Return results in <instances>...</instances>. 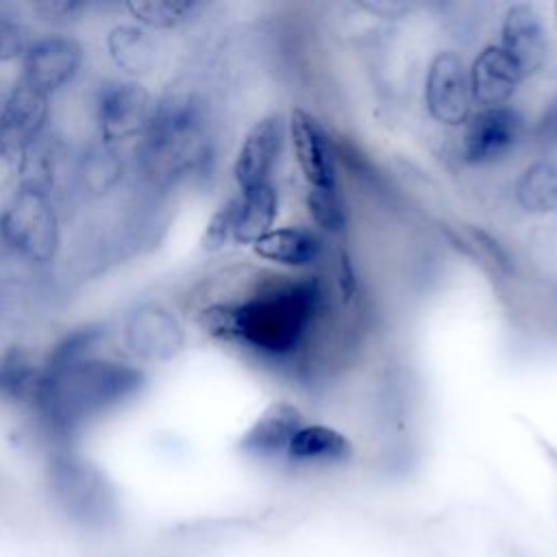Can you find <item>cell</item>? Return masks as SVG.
I'll list each match as a JSON object with an SVG mask.
<instances>
[{
  "mask_svg": "<svg viewBox=\"0 0 557 557\" xmlns=\"http://www.w3.org/2000/svg\"><path fill=\"white\" fill-rule=\"evenodd\" d=\"M307 209L311 220L326 233H342L346 224V213L337 187L315 189L309 187L307 191Z\"/></svg>",
  "mask_w": 557,
  "mask_h": 557,
  "instance_id": "d4e9b609",
  "label": "cell"
},
{
  "mask_svg": "<svg viewBox=\"0 0 557 557\" xmlns=\"http://www.w3.org/2000/svg\"><path fill=\"white\" fill-rule=\"evenodd\" d=\"M555 15H557V4H555Z\"/></svg>",
  "mask_w": 557,
  "mask_h": 557,
  "instance_id": "d6a6232c",
  "label": "cell"
},
{
  "mask_svg": "<svg viewBox=\"0 0 557 557\" xmlns=\"http://www.w3.org/2000/svg\"><path fill=\"white\" fill-rule=\"evenodd\" d=\"M30 46L26 26L9 11L0 9V63L24 59Z\"/></svg>",
  "mask_w": 557,
  "mask_h": 557,
  "instance_id": "4316f807",
  "label": "cell"
},
{
  "mask_svg": "<svg viewBox=\"0 0 557 557\" xmlns=\"http://www.w3.org/2000/svg\"><path fill=\"white\" fill-rule=\"evenodd\" d=\"M0 242L9 252L30 265L50 263L61 244L54 198L20 185L0 211Z\"/></svg>",
  "mask_w": 557,
  "mask_h": 557,
  "instance_id": "277c9868",
  "label": "cell"
},
{
  "mask_svg": "<svg viewBox=\"0 0 557 557\" xmlns=\"http://www.w3.org/2000/svg\"><path fill=\"white\" fill-rule=\"evenodd\" d=\"M522 74L511 57L498 46H485L470 65L468 83H470V98L481 109L505 107V102L516 94Z\"/></svg>",
  "mask_w": 557,
  "mask_h": 557,
  "instance_id": "5bb4252c",
  "label": "cell"
},
{
  "mask_svg": "<svg viewBox=\"0 0 557 557\" xmlns=\"http://www.w3.org/2000/svg\"><path fill=\"white\" fill-rule=\"evenodd\" d=\"M48 117V96L20 78L0 102V137L24 154V150L46 133Z\"/></svg>",
  "mask_w": 557,
  "mask_h": 557,
  "instance_id": "7c38bea8",
  "label": "cell"
},
{
  "mask_svg": "<svg viewBox=\"0 0 557 557\" xmlns=\"http://www.w3.org/2000/svg\"><path fill=\"white\" fill-rule=\"evenodd\" d=\"M424 102L429 115L444 126H461L470 117V83L461 57L453 50H442L431 59Z\"/></svg>",
  "mask_w": 557,
  "mask_h": 557,
  "instance_id": "ba28073f",
  "label": "cell"
},
{
  "mask_svg": "<svg viewBox=\"0 0 557 557\" xmlns=\"http://www.w3.org/2000/svg\"><path fill=\"white\" fill-rule=\"evenodd\" d=\"M41 361H35L22 346L0 352V403L33 409L41 387Z\"/></svg>",
  "mask_w": 557,
  "mask_h": 557,
  "instance_id": "2e32d148",
  "label": "cell"
},
{
  "mask_svg": "<svg viewBox=\"0 0 557 557\" xmlns=\"http://www.w3.org/2000/svg\"><path fill=\"white\" fill-rule=\"evenodd\" d=\"M442 233H446V237L453 242V246L457 250L466 252L468 257H472L476 263L485 265L487 270H492L500 276L513 274L511 255L505 250V246L492 233H487L479 224H470V222H459L455 226L444 224Z\"/></svg>",
  "mask_w": 557,
  "mask_h": 557,
  "instance_id": "44dd1931",
  "label": "cell"
},
{
  "mask_svg": "<svg viewBox=\"0 0 557 557\" xmlns=\"http://www.w3.org/2000/svg\"><path fill=\"white\" fill-rule=\"evenodd\" d=\"M22 152L0 137V187L20 176Z\"/></svg>",
  "mask_w": 557,
  "mask_h": 557,
  "instance_id": "f1b7e54d",
  "label": "cell"
},
{
  "mask_svg": "<svg viewBox=\"0 0 557 557\" xmlns=\"http://www.w3.org/2000/svg\"><path fill=\"white\" fill-rule=\"evenodd\" d=\"M289 139L294 148L296 163L309 183V187L324 189L337 187L335 183V163L331 154L329 139L318 124V120L305 111L294 109L289 115Z\"/></svg>",
  "mask_w": 557,
  "mask_h": 557,
  "instance_id": "4fadbf2b",
  "label": "cell"
},
{
  "mask_svg": "<svg viewBox=\"0 0 557 557\" xmlns=\"http://www.w3.org/2000/svg\"><path fill=\"white\" fill-rule=\"evenodd\" d=\"M535 137L544 146L557 144V98H553L550 104L540 115L537 128H535Z\"/></svg>",
  "mask_w": 557,
  "mask_h": 557,
  "instance_id": "f546056e",
  "label": "cell"
},
{
  "mask_svg": "<svg viewBox=\"0 0 557 557\" xmlns=\"http://www.w3.org/2000/svg\"><path fill=\"white\" fill-rule=\"evenodd\" d=\"M285 455L302 463H344L352 457V444L326 424H305L289 440Z\"/></svg>",
  "mask_w": 557,
  "mask_h": 557,
  "instance_id": "ac0fdd59",
  "label": "cell"
},
{
  "mask_svg": "<svg viewBox=\"0 0 557 557\" xmlns=\"http://www.w3.org/2000/svg\"><path fill=\"white\" fill-rule=\"evenodd\" d=\"M107 52L117 70L131 76L152 72L157 63V46L152 35L137 24H117L107 33Z\"/></svg>",
  "mask_w": 557,
  "mask_h": 557,
  "instance_id": "d6986e66",
  "label": "cell"
},
{
  "mask_svg": "<svg viewBox=\"0 0 557 557\" xmlns=\"http://www.w3.org/2000/svg\"><path fill=\"white\" fill-rule=\"evenodd\" d=\"M209 115L202 98L187 89L161 96L135 146L139 178L152 187H172L194 176L209 159Z\"/></svg>",
  "mask_w": 557,
  "mask_h": 557,
  "instance_id": "3957f363",
  "label": "cell"
},
{
  "mask_svg": "<svg viewBox=\"0 0 557 557\" xmlns=\"http://www.w3.org/2000/svg\"><path fill=\"white\" fill-rule=\"evenodd\" d=\"M281 144L283 120L276 113L261 117L248 128L233 163V178L242 194L270 183V174L278 159Z\"/></svg>",
  "mask_w": 557,
  "mask_h": 557,
  "instance_id": "30bf717a",
  "label": "cell"
},
{
  "mask_svg": "<svg viewBox=\"0 0 557 557\" xmlns=\"http://www.w3.org/2000/svg\"><path fill=\"white\" fill-rule=\"evenodd\" d=\"M363 9H368L370 13L374 15H381V17H398L403 15L405 11L411 9L409 2H389V0H376V2H361Z\"/></svg>",
  "mask_w": 557,
  "mask_h": 557,
  "instance_id": "4dcf8cb0",
  "label": "cell"
},
{
  "mask_svg": "<svg viewBox=\"0 0 557 557\" xmlns=\"http://www.w3.org/2000/svg\"><path fill=\"white\" fill-rule=\"evenodd\" d=\"M237 202L239 196H233L224 200L213 215L209 218L205 233L200 237V248L205 252H218L222 250L228 242H233V231H235V218H237Z\"/></svg>",
  "mask_w": 557,
  "mask_h": 557,
  "instance_id": "484cf974",
  "label": "cell"
},
{
  "mask_svg": "<svg viewBox=\"0 0 557 557\" xmlns=\"http://www.w3.org/2000/svg\"><path fill=\"white\" fill-rule=\"evenodd\" d=\"M202 9L196 0H141L126 2V11L146 30H170L189 22Z\"/></svg>",
  "mask_w": 557,
  "mask_h": 557,
  "instance_id": "cb8c5ba5",
  "label": "cell"
},
{
  "mask_svg": "<svg viewBox=\"0 0 557 557\" xmlns=\"http://www.w3.org/2000/svg\"><path fill=\"white\" fill-rule=\"evenodd\" d=\"M337 281H339V287H342V294L344 298L348 300L355 292V272H352V265L348 261V255L342 252L339 255V265H337Z\"/></svg>",
  "mask_w": 557,
  "mask_h": 557,
  "instance_id": "1f68e13d",
  "label": "cell"
},
{
  "mask_svg": "<svg viewBox=\"0 0 557 557\" xmlns=\"http://www.w3.org/2000/svg\"><path fill=\"white\" fill-rule=\"evenodd\" d=\"M85 48L65 33H48L30 41L22 59V81L44 96H52L70 85L81 72Z\"/></svg>",
  "mask_w": 557,
  "mask_h": 557,
  "instance_id": "8992f818",
  "label": "cell"
},
{
  "mask_svg": "<svg viewBox=\"0 0 557 557\" xmlns=\"http://www.w3.org/2000/svg\"><path fill=\"white\" fill-rule=\"evenodd\" d=\"M252 250L265 261H274L287 268H309L320 259L322 244L320 237L309 228L283 226L272 228L252 242Z\"/></svg>",
  "mask_w": 557,
  "mask_h": 557,
  "instance_id": "e0dca14e",
  "label": "cell"
},
{
  "mask_svg": "<svg viewBox=\"0 0 557 557\" xmlns=\"http://www.w3.org/2000/svg\"><path fill=\"white\" fill-rule=\"evenodd\" d=\"M150 91L133 78L104 81L94 96V122L100 141L107 146H120L137 139L152 111Z\"/></svg>",
  "mask_w": 557,
  "mask_h": 557,
  "instance_id": "5b68a950",
  "label": "cell"
},
{
  "mask_svg": "<svg viewBox=\"0 0 557 557\" xmlns=\"http://www.w3.org/2000/svg\"><path fill=\"white\" fill-rule=\"evenodd\" d=\"M276 213H278V194L272 183H265L250 191L239 194L233 242L252 246V242H257L261 235L272 231Z\"/></svg>",
  "mask_w": 557,
  "mask_h": 557,
  "instance_id": "ffe728a7",
  "label": "cell"
},
{
  "mask_svg": "<svg viewBox=\"0 0 557 557\" xmlns=\"http://www.w3.org/2000/svg\"><path fill=\"white\" fill-rule=\"evenodd\" d=\"M33 13L39 15L41 22H48V24H67V22H74L78 20V15L85 11V4L83 2H70V0H59V2H35L30 4Z\"/></svg>",
  "mask_w": 557,
  "mask_h": 557,
  "instance_id": "83f0119b",
  "label": "cell"
},
{
  "mask_svg": "<svg viewBox=\"0 0 557 557\" xmlns=\"http://www.w3.org/2000/svg\"><path fill=\"white\" fill-rule=\"evenodd\" d=\"M524 133L522 115L511 107L481 109L470 115L461 133V157L470 165H487L507 157Z\"/></svg>",
  "mask_w": 557,
  "mask_h": 557,
  "instance_id": "52a82bcc",
  "label": "cell"
},
{
  "mask_svg": "<svg viewBox=\"0 0 557 557\" xmlns=\"http://www.w3.org/2000/svg\"><path fill=\"white\" fill-rule=\"evenodd\" d=\"M518 65L522 78L535 74L546 59V28L542 15L527 2L511 4L500 24V44Z\"/></svg>",
  "mask_w": 557,
  "mask_h": 557,
  "instance_id": "8fae6325",
  "label": "cell"
},
{
  "mask_svg": "<svg viewBox=\"0 0 557 557\" xmlns=\"http://www.w3.org/2000/svg\"><path fill=\"white\" fill-rule=\"evenodd\" d=\"M124 346L141 361H168L185 344V333L170 309L159 302L137 305L124 320Z\"/></svg>",
  "mask_w": 557,
  "mask_h": 557,
  "instance_id": "9c48e42d",
  "label": "cell"
},
{
  "mask_svg": "<svg viewBox=\"0 0 557 557\" xmlns=\"http://www.w3.org/2000/svg\"><path fill=\"white\" fill-rule=\"evenodd\" d=\"M124 176V159L115 146L96 144L87 148L74 168V178L78 187L89 196H104L120 185Z\"/></svg>",
  "mask_w": 557,
  "mask_h": 557,
  "instance_id": "7402d4cb",
  "label": "cell"
},
{
  "mask_svg": "<svg viewBox=\"0 0 557 557\" xmlns=\"http://www.w3.org/2000/svg\"><path fill=\"white\" fill-rule=\"evenodd\" d=\"M320 305L315 276L259 285L242 300H215L196 313L198 326L224 342H239L268 355L292 350Z\"/></svg>",
  "mask_w": 557,
  "mask_h": 557,
  "instance_id": "6da1fadb",
  "label": "cell"
},
{
  "mask_svg": "<svg viewBox=\"0 0 557 557\" xmlns=\"http://www.w3.org/2000/svg\"><path fill=\"white\" fill-rule=\"evenodd\" d=\"M516 200L522 211L544 215L557 209V163L540 159L522 170L516 181Z\"/></svg>",
  "mask_w": 557,
  "mask_h": 557,
  "instance_id": "603a6c76",
  "label": "cell"
},
{
  "mask_svg": "<svg viewBox=\"0 0 557 557\" xmlns=\"http://www.w3.org/2000/svg\"><path fill=\"white\" fill-rule=\"evenodd\" d=\"M300 426H305L300 409L287 400H274L248 426L237 446L252 457H274L287 450L289 440Z\"/></svg>",
  "mask_w": 557,
  "mask_h": 557,
  "instance_id": "9a60e30c",
  "label": "cell"
},
{
  "mask_svg": "<svg viewBox=\"0 0 557 557\" xmlns=\"http://www.w3.org/2000/svg\"><path fill=\"white\" fill-rule=\"evenodd\" d=\"M41 387L30 413L54 440H70L89 420L135 398L146 381L141 368L100 355L63 366H44Z\"/></svg>",
  "mask_w": 557,
  "mask_h": 557,
  "instance_id": "7a4b0ae2",
  "label": "cell"
}]
</instances>
